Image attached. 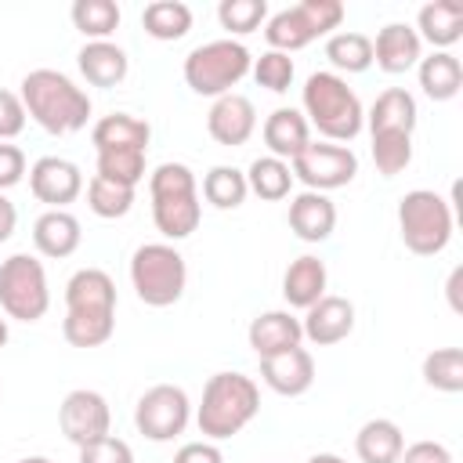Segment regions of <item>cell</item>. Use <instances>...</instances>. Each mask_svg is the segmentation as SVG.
<instances>
[{
    "instance_id": "1",
    "label": "cell",
    "mask_w": 463,
    "mask_h": 463,
    "mask_svg": "<svg viewBox=\"0 0 463 463\" xmlns=\"http://www.w3.org/2000/svg\"><path fill=\"white\" fill-rule=\"evenodd\" d=\"M25 116H33L47 134H76L90 119V94L76 87L58 69H33L18 83Z\"/></svg>"
},
{
    "instance_id": "2",
    "label": "cell",
    "mask_w": 463,
    "mask_h": 463,
    "mask_svg": "<svg viewBox=\"0 0 463 463\" xmlns=\"http://www.w3.org/2000/svg\"><path fill=\"white\" fill-rule=\"evenodd\" d=\"M304 119L333 145L354 141L365 127V109L340 72H311L300 90Z\"/></svg>"
},
{
    "instance_id": "3",
    "label": "cell",
    "mask_w": 463,
    "mask_h": 463,
    "mask_svg": "<svg viewBox=\"0 0 463 463\" xmlns=\"http://www.w3.org/2000/svg\"><path fill=\"white\" fill-rule=\"evenodd\" d=\"M260 412V387L242 373H213L203 387V402L195 409L199 434L206 441H224L239 434Z\"/></svg>"
},
{
    "instance_id": "4",
    "label": "cell",
    "mask_w": 463,
    "mask_h": 463,
    "mask_svg": "<svg viewBox=\"0 0 463 463\" xmlns=\"http://www.w3.org/2000/svg\"><path fill=\"white\" fill-rule=\"evenodd\" d=\"M152 195V221L166 239H188L203 221L199 184L184 163H159L148 177Z\"/></svg>"
},
{
    "instance_id": "5",
    "label": "cell",
    "mask_w": 463,
    "mask_h": 463,
    "mask_svg": "<svg viewBox=\"0 0 463 463\" xmlns=\"http://www.w3.org/2000/svg\"><path fill=\"white\" fill-rule=\"evenodd\" d=\"M130 286L141 304L148 307H170L181 300L188 286L184 257L170 242H145L130 257Z\"/></svg>"
},
{
    "instance_id": "6",
    "label": "cell",
    "mask_w": 463,
    "mask_h": 463,
    "mask_svg": "<svg viewBox=\"0 0 463 463\" xmlns=\"http://www.w3.org/2000/svg\"><path fill=\"white\" fill-rule=\"evenodd\" d=\"M250 65H253V54L246 51V43L232 36L210 40L188 51L184 83L203 98H221V94H232V87L250 72Z\"/></svg>"
},
{
    "instance_id": "7",
    "label": "cell",
    "mask_w": 463,
    "mask_h": 463,
    "mask_svg": "<svg viewBox=\"0 0 463 463\" xmlns=\"http://www.w3.org/2000/svg\"><path fill=\"white\" fill-rule=\"evenodd\" d=\"M398 232L405 250L416 257H434L452 239V206L430 188H412L398 199Z\"/></svg>"
},
{
    "instance_id": "8",
    "label": "cell",
    "mask_w": 463,
    "mask_h": 463,
    "mask_svg": "<svg viewBox=\"0 0 463 463\" xmlns=\"http://www.w3.org/2000/svg\"><path fill=\"white\" fill-rule=\"evenodd\" d=\"M340 22H344L340 0H300L268 18L264 40L271 43V51L289 54V51L307 47L318 36H333V29H340Z\"/></svg>"
},
{
    "instance_id": "9",
    "label": "cell",
    "mask_w": 463,
    "mask_h": 463,
    "mask_svg": "<svg viewBox=\"0 0 463 463\" xmlns=\"http://www.w3.org/2000/svg\"><path fill=\"white\" fill-rule=\"evenodd\" d=\"M0 307L7 318L40 322L51 307L47 271L33 253H11L0 264Z\"/></svg>"
},
{
    "instance_id": "10",
    "label": "cell",
    "mask_w": 463,
    "mask_h": 463,
    "mask_svg": "<svg viewBox=\"0 0 463 463\" xmlns=\"http://www.w3.org/2000/svg\"><path fill=\"white\" fill-rule=\"evenodd\" d=\"M293 181H304L307 192H333L354 181L358 174V156L347 145H329V141H307L293 159H289Z\"/></svg>"
},
{
    "instance_id": "11",
    "label": "cell",
    "mask_w": 463,
    "mask_h": 463,
    "mask_svg": "<svg viewBox=\"0 0 463 463\" xmlns=\"http://www.w3.org/2000/svg\"><path fill=\"white\" fill-rule=\"evenodd\" d=\"M188 420H192V402L177 383H156L134 405V427L148 441H174L177 434H184Z\"/></svg>"
},
{
    "instance_id": "12",
    "label": "cell",
    "mask_w": 463,
    "mask_h": 463,
    "mask_svg": "<svg viewBox=\"0 0 463 463\" xmlns=\"http://www.w3.org/2000/svg\"><path fill=\"white\" fill-rule=\"evenodd\" d=\"M58 427H61V434L76 449H83V445H90V441H98V438L109 434L112 409H109L105 394H98L90 387H76V391L65 394V402L58 409Z\"/></svg>"
},
{
    "instance_id": "13",
    "label": "cell",
    "mask_w": 463,
    "mask_h": 463,
    "mask_svg": "<svg viewBox=\"0 0 463 463\" xmlns=\"http://www.w3.org/2000/svg\"><path fill=\"white\" fill-rule=\"evenodd\" d=\"M29 192L47 203L51 210H65L80 192H83V174L72 159L61 156H40L29 166Z\"/></svg>"
},
{
    "instance_id": "14",
    "label": "cell",
    "mask_w": 463,
    "mask_h": 463,
    "mask_svg": "<svg viewBox=\"0 0 463 463\" xmlns=\"http://www.w3.org/2000/svg\"><path fill=\"white\" fill-rule=\"evenodd\" d=\"M206 130L224 148L246 145L253 137V130H257V109H253V101L246 94H235V90L213 98V105L206 112Z\"/></svg>"
},
{
    "instance_id": "15",
    "label": "cell",
    "mask_w": 463,
    "mask_h": 463,
    "mask_svg": "<svg viewBox=\"0 0 463 463\" xmlns=\"http://www.w3.org/2000/svg\"><path fill=\"white\" fill-rule=\"evenodd\" d=\"M300 329H304V340L318 344V347H329V344H340L351 336L354 329V304L347 297H333L326 293L322 300H315L304 318H300Z\"/></svg>"
},
{
    "instance_id": "16",
    "label": "cell",
    "mask_w": 463,
    "mask_h": 463,
    "mask_svg": "<svg viewBox=\"0 0 463 463\" xmlns=\"http://www.w3.org/2000/svg\"><path fill=\"white\" fill-rule=\"evenodd\" d=\"M260 380L282 398H300L315 383V358L307 347H289L282 354H268V358H260Z\"/></svg>"
},
{
    "instance_id": "17",
    "label": "cell",
    "mask_w": 463,
    "mask_h": 463,
    "mask_svg": "<svg viewBox=\"0 0 463 463\" xmlns=\"http://www.w3.org/2000/svg\"><path fill=\"white\" fill-rule=\"evenodd\" d=\"M423 58V40L416 36L412 25L405 22H387L376 40H373V61L387 72V76H402L409 72L412 65H420Z\"/></svg>"
},
{
    "instance_id": "18",
    "label": "cell",
    "mask_w": 463,
    "mask_h": 463,
    "mask_svg": "<svg viewBox=\"0 0 463 463\" xmlns=\"http://www.w3.org/2000/svg\"><path fill=\"white\" fill-rule=\"evenodd\" d=\"M246 340L257 351V358H268V354H282L289 347H300L304 329H300V318L293 311H260L250 322Z\"/></svg>"
},
{
    "instance_id": "19",
    "label": "cell",
    "mask_w": 463,
    "mask_h": 463,
    "mask_svg": "<svg viewBox=\"0 0 463 463\" xmlns=\"http://www.w3.org/2000/svg\"><path fill=\"white\" fill-rule=\"evenodd\" d=\"M336 228V206L322 192H300L289 199V232L304 242H326Z\"/></svg>"
},
{
    "instance_id": "20",
    "label": "cell",
    "mask_w": 463,
    "mask_h": 463,
    "mask_svg": "<svg viewBox=\"0 0 463 463\" xmlns=\"http://www.w3.org/2000/svg\"><path fill=\"white\" fill-rule=\"evenodd\" d=\"M76 65H80V72H83V80L90 87H116L130 72L127 51L119 43H112V40H87L80 47V54H76Z\"/></svg>"
},
{
    "instance_id": "21",
    "label": "cell",
    "mask_w": 463,
    "mask_h": 463,
    "mask_svg": "<svg viewBox=\"0 0 463 463\" xmlns=\"http://www.w3.org/2000/svg\"><path fill=\"white\" fill-rule=\"evenodd\" d=\"M65 307L69 311H94L116 315V282L101 268H80L65 282Z\"/></svg>"
},
{
    "instance_id": "22",
    "label": "cell",
    "mask_w": 463,
    "mask_h": 463,
    "mask_svg": "<svg viewBox=\"0 0 463 463\" xmlns=\"http://www.w3.org/2000/svg\"><path fill=\"white\" fill-rule=\"evenodd\" d=\"M152 137V127L130 112H112L101 116L90 127V141L98 152H145Z\"/></svg>"
},
{
    "instance_id": "23",
    "label": "cell",
    "mask_w": 463,
    "mask_h": 463,
    "mask_svg": "<svg viewBox=\"0 0 463 463\" xmlns=\"http://www.w3.org/2000/svg\"><path fill=\"white\" fill-rule=\"evenodd\" d=\"M416 98L405 87H387L376 94L373 109L365 112L369 134H412L416 130Z\"/></svg>"
},
{
    "instance_id": "24",
    "label": "cell",
    "mask_w": 463,
    "mask_h": 463,
    "mask_svg": "<svg viewBox=\"0 0 463 463\" xmlns=\"http://www.w3.org/2000/svg\"><path fill=\"white\" fill-rule=\"evenodd\" d=\"M326 282H329L326 260L315 257V253H304V257L289 260V268H286V275H282V297H286L289 307L307 311L315 300L326 297Z\"/></svg>"
},
{
    "instance_id": "25",
    "label": "cell",
    "mask_w": 463,
    "mask_h": 463,
    "mask_svg": "<svg viewBox=\"0 0 463 463\" xmlns=\"http://www.w3.org/2000/svg\"><path fill=\"white\" fill-rule=\"evenodd\" d=\"M260 137H264V145H268V156L289 163V159L311 141V127H307V119H304L300 109H286V105H282V109H275V112L264 119Z\"/></svg>"
},
{
    "instance_id": "26",
    "label": "cell",
    "mask_w": 463,
    "mask_h": 463,
    "mask_svg": "<svg viewBox=\"0 0 463 463\" xmlns=\"http://www.w3.org/2000/svg\"><path fill=\"white\" fill-rule=\"evenodd\" d=\"M80 239H83L80 221L69 210H47L33 224V246H36V253H43L51 260H61V257L76 253Z\"/></svg>"
},
{
    "instance_id": "27",
    "label": "cell",
    "mask_w": 463,
    "mask_h": 463,
    "mask_svg": "<svg viewBox=\"0 0 463 463\" xmlns=\"http://www.w3.org/2000/svg\"><path fill=\"white\" fill-rule=\"evenodd\" d=\"M416 36L430 47L445 51L463 36V4L459 0H430L416 14Z\"/></svg>"
},
{
    "instance_id": "28",
    "label": "cell",
    "mask_w": 463,
    "mask_h": 463,
    "mask_svg": "<svg viewBox=\"0 0 463 463\" xmlns=\"http://www.w3.org/2000/svg\"><path fill=\"white\" fill-rule=\"evenodd\" d=\"M402 449H405L402 427L394 420H383V416L362 423L354 434V452L362 463H398Z\"/></svg>"
},
{
    "instance_id": "29",
    "label": "cell",
    "mask_w": 463,
    "mask_h": 463,
    "mask_svg": "<svg viewBox=\"0 0 463 463\" xmlns=\"http://www.w3.org/2000/svg\"><path fill=\"white\" fill-rule=\"evenodd\" d=\"M416 76H420V87L430 101H452L463 87V65L449 51H434V54L420 58Z\"/></svg>"
},
{
    "instance_id": "30",
    "label": "cell",
    "mask_w": 463,
    "mask_h": 463,
    "mask_svg": "<svg viewBox=\"0 0 463 463\" xmlns=\"http://www.w3.org/2000/svg\"><path fill=\"white\" fill-rule=\"evenodd\" d=\"M141 25L152 40H181L192 29V7L181 0H152L141 11Z\"/></svg>"
},
{
    "instance_id": "31",
    "label": "cell",
    "mask_w": 463,
    "mask_h": 463,
    "mask_svg": "<svg viewBox=\"0 0 463 463\" xmlns=\"http://www.w3.org/2000/svg\"><path fill=\"white\" fill-rule=\"evenodd\" d=\"M246 188L268 203L275 199H286L289 188H293V170L286 159H275V156H257L246 170Z\"/></svg>"
},
{
    "instance_id": "32",
    "label": "cell",
    "mask_w": 463,
    "mask_h": 463,
    "mask_svg": "<svg viewBox=\"0 0 463 463\" xmlns=\"http://www.w3.org/2000/svg\"><path fill=\"white\" fill-rule=\"evenodd\" d=\"M246 195H250V188H246V174H242L239 166L221 163V166H210V170H206V177H203V199H206L210 206H217V210H235V206L246 203Z\"/></svg>"
},
{
    "instance_id": "33",
    "label": "cell",
    "mask_w": 463,
    "mask_h": 463,
    "mask_svg": "<svg viewBox=\"0 0 463 463\" xmlns=\"http://www.w3.org/2000/svg\"><path fill=\"white\" fill-rule=\"evenodd\" d=\"M326 58L340 72H365L373 65V40L354 29H340L326 40Z\"/></svg>"
},
{
    "instance_id": "34",
    "label": "cell",
    "mask_w": 463,
    "mask_h": 463,
    "mask_svg": "<svg viewBox=\"0 0 463 463\" xmlns=\"http://www.w3.org/2000/svg\"><path fill=\"white\" fill-rule=\"evenodd\" d=\"M72 25L87 36V40H109L119 25V4L116 0H76L72 4Z\"/></svg>"
},
{
    "instance_id": "35",
    "label": "cell",
    "mask_w": 463,
    "mask_h": 463,
    "mask_svg": "<svg viewBox=\"0 0 463 463\" xmlns=\"http://www.w3.org/2000/svg\"><path fill=\"white\" fill-rule=\"evenodd\" d=\"M116 333V315H94V311H65L61 336L72 347H101Z\"/></svg>"
},
{
    "instance_id": "36",
    "label": "cell",
    "mask_w": 463,
    "mask_h": 463,
    "mask_svg": "<svg viewBox=\"0 0 463 463\" xmlns=\"http://www.w3.org/2000/svg\"><path fill=\"white\" fill-rule=\"evenodd\" d=\"M423 380L434 391L459 394L463 391V347H438L423 358Z\"/></svg>"
},
{
    "instance_id": "37",
    "label": "cell",
    "mask_w": 463,
    "mask_h": 463,
    "mask_svg": "<svg viewBox=\"0 0 463 463\" xmlns=\"http://www.w3.org/2000/svg\"><path fill=\"white\" fill-rule=\"evenodd\" d=\"M87 206L90 213L105 217V221H116V217H127L130 206H134V188L127 184H116V181H105V177H90L87 181Z\"/></svg>"
},
{
    "instance_id": "38",
    "label": "cell",
    "mask_w": 463,
    "mask_h": 463,
    "mask_svg": "<svg viewBox=\"0 0 463 463\" xmlns=\"http://www.w3.org/2000/svg\"><path fill=\"white\" fill-rule=\"evenodd\" d=\"M373 163L383 177H398L412 163V134H373Z\"/></svg>"
},
{
    "instance_id": "39",
    "label": "cell",
    "mask_w": 463,
    "mask_h": 463,
    "mask_svg": "<svg viewBox=\"0 0 463 463\" xmlns=\"http://www.w3.org/2000/svg\"><path fill=\"white\" fill-rule=\"evenodd\" d=\"M264 18H268V4L264 0H221L217 4V22L232 36H246V33L260 29Z\"/></svg>"
},
{
    "instance_id": "40",
    "label": "cell",
    "mask_w": 463,
    "mask_h": 463,
    "mask_svg": "<svg viewBox=\"0 0 463 463\" xmlns=\"http://www.w3.org/2000/svg\"><path fill=\"white\" fill-rule=\"evenodd\" d=\"M98 177L137 188L145 177V152H98Z\"/></svg>"
},
{
    "instance_id": "41",
    "label": "cell",
    "mask_w": 463,
    "mask_h": 463,
    "mask_svg": "<svg viewBox=\"0 0 463 463\" xmlns=\"http://www.w3.org/2000/svg\"><path fill=\"white\" fill-rule=\"evenodd\" d=\"M250 72H253V80H257L260 87L282 94V90H289L297 69H293V58H289V54H282V51H264L260 58H253Z\"/></svg>"
},
{
    "instance_id": "42",
    "label": "cell",
    "mask_w": 463,
    "mask_h": 463,
    "mask_svg": "<svg viewBox=\"0 0 463 463\" xmlns=\"http://www.w3.org/2000/svg\"><path fill=\"white\" fill-rule=\"evenodd\" d=\"M80 463H134V452H130V445L123 438L105 434V438H98V441L80 449Z\"/></svg>"
},
{
    "instance_id": "43",
    "label": "cell",
    "mask_w": 463,
    "mask_h": 463,
    "mask_svg": "<svg viewBox=\"0 0 463 463\" xmlns=\"http://www.w3.org/2000/svg\"><path fill=\"white\" fill-rule=\"evenodd\" d=\"M25 105H22V98L14 94V90H4L0 87V141H11V137H18L22 130H25Z\"/></svg>"
},
{
    "instance_id": "44",
    "label": "cell",
    "mask_w": 463,
    "mask_h": 463,
    "mask_svg": "<svg viewBox=\"0 0 463 463\" xmlns=\"http://www.w3.org/2000/svg\"><path fill=\"white\" fill-rule=\"evenodd\" d=\"M25 177V152L11 141H0V192L14 188Z\"/></svg>"
},
{
    "instance_id": "45",
    "label": "cell",
    "mask_w": 463,
    "mask_h": 463,
    "mask_svg": "<svg viewBox=\"0 0 463 463\" xmlns=\"http://www.w3.org/2000/svg\"><path fill=\"white\" fill-rule=\"evenodd\" d=\"M398 463H456L452 459V452H449V445H441V441H412V445H405L402 449V456H398Z\"/></svg>"
},
{
    "instance_id": "46",
    "label": "cell",
    "mask_w": 463,
    "mask_h": 463,
    "mask_svg": "<svg viewBox=\"0 0 463 463\" xmlns=\"http://www.w3.org/2000/svg\"><path fill=\"white\" fill-rule=\"evenodd\" d=\"M174 463H224V456H221V449L213 445V441H188V445H181L177 452H174Z\"/></svg>"
},
{
    "instance_id": "47",
    "label": "cell",
    "mask_w": 463,
    "mask_h": 463,
    "mask_svg": "<svg viewBox=\"0 0 463 463\" xmlns=\"http://www.w3.org/2000/svg\"><path fill=\"white\" fill-rule=\"evenodd\" d=\"M14 224H18V210H14V203L0 192V242H7V239L14 235Z\"/></svg>"
},
{
    "instance_id": "48",
    "label": "cell",
    "mask_w": 463,
    "mask_h": 463,
    "mask_svg": "<svg viewBox=\"0 0 463 463\" xmlns=\"http://www.w3.org/2000/svg\"><path fill=\"white\" fill-rule=\"evenodd\" d=\"M459 289H463V268H452L449 271V282H445V297H449V307L459 315L463 311V300H459Z\"/></svg>"
},
{
    "instance_id": "49",
    "label": "cell",
    "mask_w": 463,
    "mask_h": 463,
    "mask_svg": "<svg viewBox=\"0 0 463 463\" xmlns=\"http://www.w3.org/2000/svg\"><path fill=\"white\" fill-rule=\"evenodd\" d=\"M307 463H347V459H340L336 452H315Z\"/></svg>"
},
{
    "instance_id": "50",
    "label": "cell",
    "mask_w": 463,
    "mask_h": 463,
    "mask_svg": "<svg viewBox=\"0 0 463 463\" xmlns=\"http://www.w3.org/2000/svg\"><path fill=\"white\" fill-rule=\"evenodd\" d=\"M18 463H54V459H47V456H25V459H18Z\"/></svg>"
},
{
    "instance_id": "51",
    "label": "cell",
    "mask_w": 463,
    "mask_h": 463,
    "mask_svg": "<svg viewBox=\"0 0 463 463\" xmlns=\"http://www.w3.org/2000/svg\"><path fill=\"white\" fill-rule=\"evenodd\" d=\"M4 344H7V322L0 318V347H4Z\"/></svg>"
}]
</instances>
